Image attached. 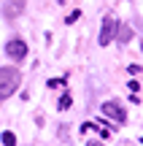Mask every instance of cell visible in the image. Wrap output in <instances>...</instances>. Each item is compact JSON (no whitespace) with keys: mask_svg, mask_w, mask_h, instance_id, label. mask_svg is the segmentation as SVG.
I'll use <instances>...</instances> for the list:
<instances>
[{"mask_svg":"<svg viewBox=\"0 0 143 146\" xmlns=\"http://www.w3.org/2000/svg\"><path fill=\"white\" fill-rule=\"evenodd\" d=\"M19 84H22V73L16 70V68H0V100H5V98H11V95L19 89Z\"/></svg>","mask_w":143,"mask_h":146,"instance_id":"cell-1","label":"cell"},{"mask_svg":"<svg viewBox=\"0 0 143 146\" xmlns=\"http://www.w3.org/2000/svg\"><path fill=\"white\" fill-rule=\"evenodd\" d=\"M5 54H8L14 62H22V60L27 57V43L22 41V38H11V41L5 43Z\"/></svg>","mask_w":143,"mask_h":146,"instance_id":"cell-2","label":"cell"},{"mask_svg":"<svg viewBox=\"0 0 143 146\" xmlns=\"http://www.w3.org/2000/svg\"><path fill=\"white\" fill-rule=\"evenodd\" d=\"M113 35H116V19L113 16H105L103 19V30H100V46H108V43L113 41Z\"/></svg>","mask_w":143,"mask_h":146,"instance_id":"cell-3","label":"cell"},{"mask_svg":"<svg viewBox=\"0 0 143 146\" xmlns=\"http://www.w3.org/2000/svg\"><path fill=\"white\" fill-rule=\"evenodd\" d=\"M103 114H105V116H111V119H116L119 125L127 119V114H124L122 103H116V100H105V103H103Z\"/></svg>","mask_w":143,"mask_h":146,"instance_id":"cell-4","label":"cell"},{"mask_svg":"<svg viewBox=\"0 0 143 146\" xmlns=\"http://www.w3.org/2000/svg\"><path fill=\"white\" fill-rule=\"evenodd\" d=\"M132 35H135V33H132V27H130V25H116V35H113V41H119L124 46V43L132 41Z\"/></svg>","mask_w":143,"mask_h":146,"instance_id":"cell-5","label":"cell"},{"mask_svg":"<svg viewBox=\"0 0 143 146\" xmlns=\"http://www.w3.org/2000/svg\"><path fill=\"white\" fill-rule=\"evenodd\" d=\"M22 8H24V0H8V5H5V16L14 19V16L22 14Z\"/></svg>","mask_w":143,"mask_h":146,"instance_id":"cell-6","label":"cell"},{"mask_svg":"<svg viewBox=\"0 0 143 146\" xmlns=\"http://www.w3.org/2000/svg\"><path fill=\"white\" fill-rule=\"evenodd\" d=\"M3 143H5V146H16V135H14L11 130H5V133H3Z\"/></svg>","mask_w":143,"mask_h":146,"instance_id":"cell-7","label":"cell"},{"mask_svg":"<svg viewBox=\"0 0 143 146\" xmlns=\"http://www.w3.org/2000/svg\"><path fill=\"white\" fill-rule=\"evenodd\" d=\"M70 103H73V100H70L68 95H62V98H59V103H57V108H59V111H65V108H70Z\"/></svg>","mask_w":143,"mask_h":146,"instance_id":"cell-8","label":"cell"},{"mask_svg":"<svg viewBox=\"0 0 143 146\" xmlns=\"http://www.w3.org/2000/svg\"><path fill=\"white\" fill-rule=\"evenodd\" d=\"M78 16H81V11L76 8V11H70V14H68V19H65V22H68V25H73V22L78 19Z\"/></svg>","mask_w":143,"mask_h":146,"instance_id":"cell-9","label":"cell"},{"mask_svg":"<svg viewBox=\"0 0 143 146\" xmlns=\"http://www.w3.org/2000/svg\"><path fill=\"white\" fill-rule=\"evenodd\" d=\"M59 84H65V78H51V81H49V87H59Z\"/></svg>","mask_w":143,"mask_h":146,"instance_id":"cell-10","label":"cell"},{"mask_svg":"<svg viewBox=\"0 0 143 146\" xmlns=\"http://www.w3.org/2000/svg\"><path fill=\"white\" fill-rule=\"evenodd\" d=\"M86 146H105V143H100V141H89Z\"/></svg>","mask_w":143,"mask_h":146,"instance_id":"cell-11","label":"cell"}]
</instances>
